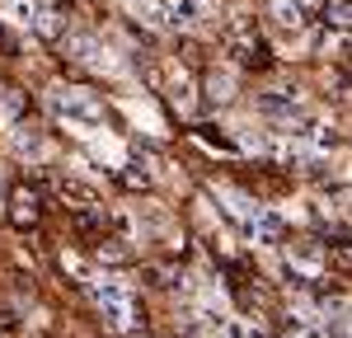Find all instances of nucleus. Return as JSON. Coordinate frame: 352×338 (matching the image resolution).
I'll return each mask as SVG.
<instances>
[{"instance_id":"nucleus-1","label":"nucleus","mask_w":352,"mask_h":338,"mask_svg":"<svg viewBox=\"0 0 352 338\" xmlns=\"http://www.w3.org/2000/svg\"><path fill=\"white\" fill-rule=\"evenodd\" d=\"M47 109H52L56 122H66V127L80 132V137H99V127H104V109H99V99L85 94V89H66V84H56L52 94H47Z\"/></svg>"},{"instance_id":"nucleus-2","label":"nucleus","mask_w":352,"mask_h":338,"mask_svg":"<svg viewBox=\"0 0 352 338\" xmlns=\"http://www.w3.org/2000/svg\"><path fill=\"white\" fill-rule=\"evenodd\" d=\"M89 296H94V306L104 310V319H109L118 334L132 329V286L122 278H94L89 282Z\"/></svg>"},{"instance_id":"nucleus-3","label":"nucleus","mask_w":352,"mask_h":338,"mask_svg":"<svg viewBox=\"0 0 352 338\" xmlns=\"http://www.w3.org/2000/svg\"><path fill=\"white\" fill-rule=\"evenodd\" d=\"M164 14H169L174 28H202L212 19V0H169Z\"/></svg>"},{"instance_id":"nucleus-4","label":"nucleus","mask_w":352,"mask_h":338,"mask_svg":"<svg viewBox=\"0 0 352 338\" xmlns=\"http://www.w3.org/2000/svg\"><path fill=\"white\" fill-rule=\"evenodd\" d=\"M226 52L235 56V61H249V56L258 52V33L249 19H235V24L226 28Z\"/></svg>"},{"instance_id":"nucleus-5","label":"nucleus","mask_w":352,"mask_h":338,"mask_svg":"<svg viewBox=\"0 0 352 338\" xmlns=\"http://www.w3.org/2000/svg\"><path fill=\"white\" fill-rule=\"evenodd\" d=\"M244 235H249L254 245H263V249H268V245H277V235H282V216H277L272 207H258V212H254V221L244 225Z\"/></svg>"},{"instance_id":"nucleus-6","label":"nucleus","mask_w":352,"mask_h":338,"mask_svg":"<svg viewBox=\"0 0 352 338\" xmlns=\"http://www.w3.org/2000/svg\"><path fill=\"white\" fill-rule=\"evenodd\" d=\"M0 19H10L19 28H38L43 10H38V0H0Z\"/></svg>"},{"instance_id":"nucleus-7","label":"nucleus","mask_w":352,"mask_h":338,"mask_svg":"<svg viewBox=\"0 0 352 338\" xmlns=\"http://www.w3.org/2000/svg\"><path fill=\"white\" fill-rule=\"evenodd\" d=\"M207 99L212 104H230L235 99V71L230 66H212L207 71Z\"/></svg>"},{"instance_id":"nucleus-8","label":"nucleus","mask_w":352,"mask_h":338,"mask_svg":"<svg viewBox=\"0 0 352 338\" xmlns=\"http://www.w3.org/2000/svg\"><path fill=\"white\" fill-rule=\"evenodd\" d=\"M10 146H14V155H19V160H43V155H47V141L38 137V132H28V127L10 132Z\"/></svg>"},{"instance_id":"nucleus-9","label":"nucleus","mask_w":352,"mask_h":338,"mask_svg":"<svg viewBox=\"0 0 352 338\" xmlns=\"http://www.w3.org/2000/svg\"><path fill=\"white\" fill-rule=\"evenodd\" d=\"M272 19L296 33V28H300V0H272Z\"/></svg>"},{"instance_id":"nucleus-10","label":"nucleus","mask_w":352,"mask_h":338,"mask_svg":"<svg viewBox=\"0 0 352 338\" xmlns=\"http://www.w3.org/2000/svg\"><path fill=\"white\" fill-rule=\"evenodd\" d=\"M169 99H174L184 113L192 109V84H188V76H184V71H174V76H169Z\"/></svg>"},{"instance_id":"nucleus-11","label":"nucleus","mask_w":352,"mask_h":338,"mask_svg":"<svg viewBox=\"0 0 352 338\" xmlns=\"http://www.w3.org/2000/svg\"><path fill=\"white\" fill-rule=\"evenodd\" d=\"M127 5H132V14H141V19H146V24H169V14H164V5H155V0H127Z\"/></svg>"},{"instance_id":"nucleus-12","label":"nucleus","mask_w":352,"mask_h":338,"mask_svg":"<svg viewBox=\"0 0 352 338\" xmlns=\"http://www.w3.org/2000/svg\"><path fill=\"white\" fill-rule=\"evenodd\" d=\"M324 14L333 28H352V0H324Z\"/></svg>"},{"instance_id":"nucleus-13","label":"nucleus","mask_w":352,"mask_h":338,"mask_svg":"<svg viewBox=\"0 0 352 338\" xmlns=\"http://www.w3.org/2000/svg\"><path fill=\"white\" fill-rule=\"evenodd\" d=\"M127 113H132L136 122H146V127H151V132H155V137H160V117H155V113H151V104H127Z\"/></svg>"},{"instance_id":"nucleus-14","label":"nucleus","mask_w":352,"mask_h":338,"mask_svg":"<svg viewBox=\"0 0 352 338\" xmlns=\"http://www.w3.org/2000/svg\"><path fill=\"white\" fill-rule=\"evenodd\" d=\"M38 216V202L28 193H14V221H33Z\"/></svg>"},{"instance_id":"nucleus-15","label":"nucleus","mask_w":352,"mask_h":338,"mask_svg":"<svg viewBox=\"0 0 352 338\" xmlns=\"http://www.w3.org/2000/svg\"><path fill=\"white\" fill-rule=\"evenodd\" d=\"M38 33H43V38H61V19H56V14H43V19H38Z\"/></svg>"},{"instance_id":"nucleus-16","label":"nucleus","mask_w":352,"mask_h":338,"mask_svg":"<svg viewBox=\"0 0 352 338\" xmlns=\"http://www.w3.org/2000/svg\"><path fill=\"white\" fill-rule=\"evenodd\" d=\"M14 113H19V99L10 89H0V117H14Z\"/></svg>"},{"instance_id":"nucleus-17","label":"nucleus","mask_w":352,"mask_h":338,"mask_svg":"<svg viewBox=\"0 0 352 338\" xmlns=\"http://www.w3.org/2000/svg\"><path fill=\"white\" fill-rule=\"evenodd\" d=\"M348 179H352V169H348Z\"/></svg>"},{"instance_id":"nucleus-18","label":"nucleus","mask_w":352,"mask_h":338,"mask_svg":"<svg viewBox=\"0 0 352 338\" xmlns=\"http://www.w3.org/2000/svg\"><path fill=\"white\" fill-rule=\"evenodd\" d=\"M254 338H258V334H254Z\"/></svg>"}]
</instances>
